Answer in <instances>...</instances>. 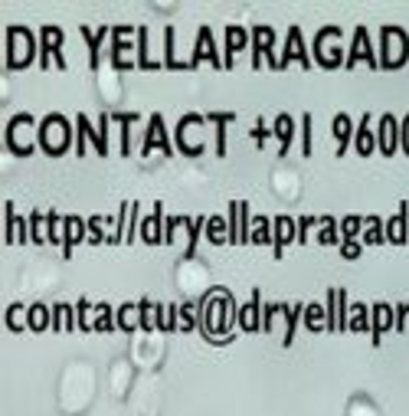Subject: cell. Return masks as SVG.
I'll use <instances>...</instances> for the list:
<instances>
[{
    "instance_id": "6da1fadb",
    "label": "cell",
    "mask_w": 409,
    "mask_h": 416,
    "mask_svg": "<svg viewBox=\"0 0 409 416\" xmlns=\"http://www.w3.org/2000/svg\"><path fill=\"white\" fill-rule=\"evenodd\" d=\"M252 66L259 69V60L265 56V62L272 69H282V56L275 53V30L272 27H252Z\"/></svg>"
},
{
    "instance_id": "7a4b0ae2",
    "label": "cell",
    "mask_w": 409,
    "mask_h": 416,
    "mask_svg": "<svg viewBox=\"0 0 409 416\" xmlns=\"http://www.w3.org/2000/svg\"><path fill=\"white\" fill-rule=\"evenodd\" d=\"M399 145H403V125H399L396 115L386 112L377 121V151L383 158H393V154H399Z\"/></svg>"
},
{
    "instance_id": "3957f363",
    "label": "cell",
    "mask_w": 409,
    "mask_h": 416,
    "mask_svg": "<svg viewBox=\"0 0 409 416\" xmlns=\"http://www.w3.org/2000/svg\"><path fill=\"white\" fill-rule=\"evenodd\" d=\"M360 60H367L370 69H380V56L373 53V46H370V33L367 27H354V36H351V49H347V69H354Z\"/></svg>"
},
{
    "instance_id": "277c9868",
    "label": "cell",
    "mask_w": 409,
    "mask_h": 416,
    "mask_svg": "<svg viewBox=\"0 0 409 416\" xmlns=\"http://www.w3.org/2000/svg\"><path fill=\"white\" fill-rule=\"evenodd\" d=\"M49 56L56 60L59 69H66V56H62V30L59 27H40V66L49 69Z\"/></svg>"
},
{
    "instance_id": "5b68a950",
    "label": "cell",
    "mask_w": 409,
    "mask_h": 416,
    "mask_svg": "<svg viewBox=\"0 0 409 416\" xmlns=\"http://www.w3.org/2000/svg\"><path fill=\"white\" fill-rule=\"evenodd\" d=\"M164 151V154H174V145H171V138H167V125H164V115L161 112H154L151 119H147V132H145V151L141 154H151V151Z\"/></svg>"
},
{
    "instance_id": "8992f818",
    "label": "cell",
    "mask_w": 409,
    "mask_h": 416,
    "mask_svg": "<svg viewBox=\"0 0 409 416\" xmlns=\"http://www.w3.org/2000/svg\"><path fill=\"white\" fill-rule=\"evenodd\" d=\"M132 33H138V30H132V27H112V66L115 69H121V73H132V69H138V62H132V60H125V53L132 49Z\"/></svg>"
},
{
    "instance_id": "52a82bcc",
    "label": "cell",
    "mask_w": 409,
    "mask_h": 416,
    "mask_svg": "<svg viewBox=\"0 0 409 416\" xmlns=\"http://www.w3.org/2000/svg\"><path fill=\"white\" fill-rule=\"evenodd\" d=\"M203 56L210 62H213V66H226V62L219 60V53H216V43H213V30H210V27H200V30H197V43H193V56L190 60H187V66H190V73L193 69H197V66H200V62H203Z\"/></svg>"
},
{
    "instance_id": "ba28073f",
    "label": "cell",
    "mask_w": 409,
    "mask_h": 416,
    "mask_svg": "<svg viewBox=\"0 0 409 416\" xmlns=\"http://www.w3.org/2000/svg\"><path fill=\"white\" fill-rule=\"evenodd\" d=\"M272 226H275V243H272V253L275 259L285 256V246L288 243H298V217H272Z\"/></svg>"
},
{
    "instance_id": "9c48e42d",
    "label": "cell",
    "mask_w": 409,
    "mask_h": 416,
    "mask_svg": "<svg viewBox=\"0 0 409 416\" xmlns=\"http://www.w3.org/2000/svg\"><path fill=\"white\" fill-rule=\"evenodd\" d=\"M370 312H373V328H370V338H373V344L383 341V334L393 328L396 331V305L390 308L386 302H373L370 305Z\"/></svg>"
},
{
    "instance_id": "30bf717a",
    "label": "cell",
    "mask_w": 409,
    "mask_h": 416,
    "mask_svg": "<svg viewBox=\"0 0 409 416\" xmlns=\"http://www.w3.org/2000/svg\"><path fill=\"white\" fill-rule=\"evenodd\" d=\"M82 239H88V220H82V217H66L62 220V256L69 259L73 256V246L82 243Z\"/></svg>"
},
{
    "instance_id": "8fae6325",
    "label": "cell",
    "mask_w": 409,
    "mask_h": 416,
    "mask_svg": "<svg viewBox=\"0 0 409 416\" xmlns=\"http://www.w3.org/2000/svg\"><path fill=\"white\" fill-rule=\"evenodd\" d=\"M292 60H298L305 69H311V53H308L305 40H301V30L298 27H288V43H285V53H282V69Z\"/></svg>"
},
{
    "instance_id": "7c38bea8",
    "label": "cell",
    "mask_w": 409,
    "mask_h": 416,
    "mask_svg": "<svg viewBox=\"0 0 409 416\" xmlns=\"http://www.w3.org/2000/svg\"><path fill=\"white\" fill-rule=\"evenodd\" d=\"M331 134H334V141H337V158H340V154H347L354 134H357V125L351 121L347 112H337V115H334V121H331Z\"/></svg>"
},
{
    "instance_id": "4fadbf2b",
    "label": "cell",
    "mask_w": 409,
    "mask_h": 416,
    "mask_svg": "<svg viewBox=\"0 0 409 416\" xmlns=\"http://www.w3.org/2000/svg\"><path fill=\"white\" fill-rule=\"evenodd\" d=\"M164 223H167V220H164V207H161V204H154V213L141 223L138 236L145 239L147 246H161V243H164Z\"/></svg>"
},
{
    "instance_id": "5bb4252c",
    "label": "cell",
    "mask_w": 409,
    "mask_h": 416,
    "mask_svg": "<svg viewBox=\"0 0 409 416\" xmlns=\"http://www.w3.org/2000/svg\"><path fill=\"white\" fill-rule=\"evenodd\" d=\"M262 295H259V289H252V298H249V305H243L239 308V315H236V325L243 328V331H259L262 328V321H259V312H262Z\"/></svg>"
},
{
    "instance_id": "9a60e30c",
    "label": "cell",
    "mask_w": 409,
    "mask_h": 416,
    "mask_svg": "<svg viewBox=\"0 0 409 416\" xmlns=\"http://www.w3.org/2000/svg\"><path fill=\"white\" fill-rule=\"evenodd\" d=\"M386 239H390L393 246H403V243H409V204H399L396 217H390V220H386Z\"/></svg>"
},
{
    "instance_id": "2e32d148",
    "label": "cell",
    "mask_w": 409,
    "mask_h": 416,
    "mask_svg": "<svg viewBox=\"0 0 409 416\" xmlns=\"http://www.w3.org/2000/svg\"><path fill=\"white\" fill-rule=\"evenodd\" d=\"M252 46V30H246V27H226V66H233L236 53H243V49H249Z\"/></svg>"
},
{
    "instance_id": "e0dca14e",
    "label": "cell",
    "mask_w": 409,
    "mask_h": 416,
    "mask_svg": "<svg viewBox=\"0 0 409 416\" xmlns=\"http://www.w3.org/2000/svg\"><path fill=\"white\" fill-rule=\"evenodd\" d=\"M354 151H357L360 158L377 154V132L370 128V115H364V121L357 125V134H354Z\"/></svg>"
},
{
    "instance_id": "ac0fdd59",
    "label": "cell",
    "mask_w": 409,
    "mask_h": 416,
    "mask_svg": "<svg viewBox=\"0 0 409 416\" xmlns=\"http://www.w3.org/2000/svg\"><path fill=\"white\" fill-rule=\"evenodd\" d=\"M295 128H298V125H295L292 115H285V112H282V115L275 119V125H272V134H275V138H278V145H282V148H278V154H282V158H285V154L292 151Z\"/></svg>"
},
{
    "instance_id": "d6986e66",
    "label": "cell",
    "mask_w": 409,
    "mask_h": 416,
    "mask_svg": "<svg viewBox=\"0 0 409 416\" xmlns=\"http://www.w3.org/2000/svg\"><path fill=\"white\" fill-rule=\"evenodd\" d=\"M79 33L86 36V43H88V66H92V69H99V49H102V40L112 33V27H105V23H102L95 33L88 30V27H79Z\"/></svg>"
},
{
    "instance_id": "ffe728a7",
    "label": "cell",
    "mask_w": 409,
    "mask_h": 416,
    "mask_svg": "<svg viewBox=\"0 0 409 416\" xmlns=\"http://www.w3.org/2000/svg\"><path fill=\"white\" fill-rule=\"evenodd\" d=\"M75 125H79V134H75V138H86V141H92V145H95V151H99L102 158H105V154H112V151H108V145H105V138L99 134V128L88 121V115H75Z\"/></svg>"
},
{
    "instance_id": "44dd1931",
    "label": "cell",
    "mask_w": 409,
    "mask_h": 416,
    "mask_svg": "<svg viewBox=\"0 0 409 416\" xmlns=\"http://www.w3.org/2000/svg\"><path fill=\"white\" fill-rule=\"evenodd\" d=\"M184 226H187V249H184V259H193L197 256V243H200V233L206 226V217H180Z\"/></svg>"
},
{
    "instance_id": "7402d4cb",
    "label": "cell",
    "mask_w": 409,
    "mask_h": 416,
    "mask_svg": "<svg viewBox=\"0 0 409 416\" xmlns=\"http://www.w3.org/2000/svg\"><path fill=\"white\" fill-rule=\"evenodd\" d=\"M27 328L29 331H46V328H53V308H46L43 302L29 305L27 308Z\"/></svg>"
},
{
    "instance_id": "603a6c76",
    "label": "cell",
    "mask_w": 409,
    "mask_h": 416,
    "mask_svg": "<svg viewBox=\"0 0 409 416\" xmlns=\"http://www.w3.org/2000/svg\"><path fill=\"white\" fill-rule=\"evenodd\" d=\"M79 318H75V308L66 305V302H56L53 305V331H75Z\"/></svg>"
},
{
    "instance_id": "cb8c5ba5",
    "label": "cell",
    "mask_w": 409,
    "mask_h": 416,
    "mask_svg": "<svg viewBox=\"0 0 409 416\" xmlns=\"http://www.w3.org/2000/svg\"><path fill=\"white\" fill-rule=\"evenodd\" d=\"M206 121H213V125H216V154H219V158H226V125L236 121V112H210Z\"/></svg>"
},
{
    "instance_id": "d4e9b609",
    "label": "cell",
    "mask_w": 409,
    "mask_h": 416,
    "mask_svg": "<svg viewBox=\"0 0 409 416\" xmlns=\"http://www.w3.org/2000/svg\"><path fill=\"white\" fill-rule=\"evenodd\" d=\"M383 243H390V239H386V220H380V217L373 213V217H367L364 246H383Z\"/></svg>"
},
{
    "instance_id": "484cf974",
    "label": "cell",
    "mask_w": 409,
    "mask_h": 416,
    "mask_svg": "<svg viewBox=\"0 0 409 416\" xmlns=\"http://www.w3.org/2000/svg\"><path fill=\"white\" fill-rule=\"evenodd\" d=\"M138 119H141L138 112H115V115H112V121L121 125V154H125V158L132 154V125Z\"/></svg>"
},
{
    "instance_id": "4316f807",
    "label": "cell",
    "mask_w": 409,
    "mask_h": 416,
    "mask_svg": "<svg viewBox=\"0 0 409 416\" xmlns=\"http://www.w3.org/2000/svg\"><path fill=\"white\" fill-rule=\"evenodd\" d=\"M134 49H138V69H147V73L164 69V62L151 60V53H147V30L145 27H138V43H134Z\"/></svg>"
},
{
    "instance_id": "83f0119b",
    "label": "cell",
    "mask_w": 409,
    "mask_h": 416,
    "mask_svg": "<svg viewBox=\"0 0 409 416\" xmlns=\"http://www.w3.org/2000/svg\"><path fill=\"white\" fill-rule=\"evenodd\" d=\"M164 69H180V73H190L187 62L177 60L174 53V27H164Z\"/></svg>"
},
{
    "instance_id": "f1b7e54d",
    "label": "cell",
    "mask_w": 409,
    "mask_h": 416,
    "mask_svg": "<svg viewBox=\"0 0 409 416\" xmlns=\"http://www.w3.org/2000/svg\"><path fill=\"white\" fill-rule=\"evenodd\" d=\"M305 328L311 331V334H318L321 328H327V308L324 305H318V302H311V305H305Z\"/></svg>"
},
{
    "instance_id": "f546056e",
    "label": "cell",
    "mask_w": 409,
    "mask_h": 416,
    "mask_svg": "<svg viewBox=\"0 0 409 416\" xmlns=\"http://www.w3.org/2000/svg\"><path fill=\"white\" fill-rule=\"evenodd\" d=\"M305 318V302H295L285 308V347H292L295 331H298V321Z\"/></svg>"
},
{
    "instance_id": "4dcf8cb0",
    "label": "cell",
    "mask_w": 409,
    "mask_h": 416,
    "mask_svg": "<svg viewBox=\"0 0 409 416\" xmlns=\"http://www.w3.org/2000/svg\"><path fill=\"white\" fill-rule=\"evenodd\" d=\"M206 236H210V243H230V220L226 217H206Z\"/></svg>"
},
{
    "instance_id": "1f68e13d",
    "label": "cell",
    "mask_w": 409,
    "mask_h": 416,
    "mask_svg": "<svg viewBox=\"0 0 409 416\" xmlns=\"http://www.w3.org/2000/svg\"><path fill=\"white\" fill-rule=\"evenodd\" d=\"M252 243H275V226H272V217H256L252 220Z\"/></svg>"
},
{
    "instance_id": "d6a6232c",
    "label": "cell",
    "mask_w": 409,
    "mask_h": 416,
    "mask_svg": "<svg viewBox=\"0 0 409 416\" xmlns=\"http://www.w3.org/2000/svg\"><path fill=\"white\" fill-rule=\"evenodd\" d=\"M95 312H99V318L92 321V331H115L118 328V318H115V312L118 308H112V305H95Z\"/></svg>"
},
{
    "instance_id": "836d02e7",
    "label": "cell",
    "mask_w": 409,
    "mask_h": 416,
    "mask_svg": "<svg viewBox=\"0 0 409 416\" xmlns=\"http://www.w3.org/2000/svg\"><path fill=\"white\" fill-rule=\"evenodd\" d=\"M373 328V312L367 305H351V331H370Z\"/></svg>"
},
{
    "instance_id": "e575fe53",
    "label": "cell",
    "mask_w": 409,
    "mask_h": 416,
    "mask_svg": "<svg viewBox=\"0 0 409 416\" xmlns=\"http://www.w3.org/2000/svg\"><path fill=\"white\" fill-rule=\"evenodd\" d=\"M321 233H318V239H321V246H337V243H340V226H337V220L334 217H327V213H324L321 217Z\"/></svg>"
},
{
    "instance_id": "d590c367",
    "label": "cell",
    "mask_w": 409,
    "mask_h": 416,
    "mask_svg": "<svg viewBox=\"0 0 409 416\" xmlns=\"http://www.w3.org/2000/svg\"><path fill=\"white\" fill-rule=\"evenodd\" d=\"M364 226H367V220L364 217H357V213L344 217V220H340V243H344V239H357L360 233H364Z\"/></svg>"
},
{
    "instance_id": "8d00e7d4",
    "label": "cell",
    "mask_w": 409,
    "mask_h": 416,
    "mask_svg": "<svg viewBox=\"0 0 409 416\" xmlns=\"http://www.w3.org/2000/svg\"><path fill=\"white\" fill-rule=\"evenodd\" d=\"M3 325L10 328V331H23L27 328V308L16 302V305H10L7 308V315H3Z\"/></svg>"
},
{
    "instance_id": "74e56055",
    "label": "cell",
    "mask_w": 409,
    "mask_h": 416,
    "mask_svg": "<svg viewBox=\"0 0 409 416\" xmlns=\"http://www.w3.org/2000/svg\"><path fill=\"white\" fill-rule=\"evenodd\" d=\"M351 328V305H347V289H337V331Z\"/></svg>"
},
{
    "instance_id": "f35d334b",
    "label": "cell",
    "mask_w": 409,
    "mask_h": 416,
    "mask_svg": "<svg viewBox=\"0 0 409 416\" xmlns=\"http://www.w3.org/2000/svg\"><path fill=\"white\" fill-rule=\"evenodd\" d=\"M27 220H29V239H33L36 246H43V243H46V230H43V226H46V217L40 213V210H33Z\"/></svg>"
},
{
    "instance_id": "ab89813d",
    "label": "cell",
    "mask_w": 409,
    "mask_h": 416,
    "mask_svg": "<svg viewBox=\"0 0 409 416\" xmlns=\"http://www.w3.org/2000/svg\"><path fill=\"white\" fill-rule=\"evenodd\" d=\"M62 220H66V217H59L56 210L46 213V239H49V243H59V239H62Z\"/></svg>"
},
{
    "instance_id": "60d3db41",
    "label": "cell",
    "mask_w": 409,
    "mask_h": 416,
    "mask_svg": "<svg viewBox=\"0 0 409 416\" xmlns=\"http://www.w3.org/2000/svg\"><path fill=\"white\" fill-rule=\"evenodd\" d=\"M16 223H20V220H16L14 204H7V207H3V239H7V243H16Z\"/></svg>"
},
{
    "instance_id": "b9f144b4",
    "label": "cell",
    "mask_w": 409,
    "mask_h": 416,
    "mask_svg": "<svg viewBox=\"0 0 409 416\" xmlns=\"http://www.w3.org/2000/svg\"><path fill=\"white\" fill-rule=\"evenodd\" d=\"M151 298H141L138 302V325H141V331H154V318H151Z\"/></svg>"
},
{
    "instance_id": "7bdbcfd3",
    "label": "cell",
    "mask_w": 409,
    "mask_h": 416,
    "mask_svg": "<svg viewBox=\"0 0 409 416\" xmlns=\"http://www.w3.org/2000/svg\"><path fill=\"white\" fill-rule=\"evenodd\" d=\"M288 305H282V302H265L262 305V331H272V321H275L278 312H285Z\"/></svg>"
},
{
    "instance_id": "ee69618b",
    "label": "cell",
    "mask_w": 409,
    "mask_h": 416,
    "mask_svg": "<svg viewBox=\"0 0 409 416\" xmlns=\"http://www.w3.org/2000/svg\"><path fill=\"white\" fill-rule=\"evenodd\" d=\"M301 154L311 158V112L301 115Z\"/></svg>"
},
{
    "instance_id": "f6af8a7d",
    "label": "cell",
    "mask_w": 409,
    "mask_h": 416,
    "mask_svg": "<svg viewBox=\"0 0 409 416\" xmlns=\"http://www.w3.org/2000/svg\"><path fill=\"white\" fill-rule=\"evenodd\" d=\"M102 239L108 243V236L102 233V217H88V243H95V246H99Z\"/></svg>"
},
{
    "instance_id": "bcb514c9",
    "label": "cell",
    "mask_w": 409,
    "mask_h": 416,
    "mask_svg": "<svg viewBox=\"0 0 409 416\" xmlns=\"http://www.w3.org/2000/svg\"><path fill=\"white\" fill-rule=\"evenodd\" d=\"M360 253H364V243L360 239H344L340 243V256L344 259H360Z\"/></svg>"
},
{
    "instance_id": "7dc6e473",
    "label": "cell",
    "mask_w": 409,
    "mask_h": 416,
    "mask_svg": "<svg viewBox=\"0 0 409 416\" xmlns=\"http://www.w3.org/2000/svg\"><path fill=\"white\" fill-rule=\"evenodd\" d=\"M193 305H180V328L184 331H190V328H200V318H193Z\"/></svg>"
},
{
    "instance_id": "c3c4849f",
    "label": "cell",
    "mask_w": 409,
    "mask_h": 416,
    "mask_svg": "<svg viewBox=\"0 0 409 416\" xmlns=\"http://www.w3.org/2000/svg\"><path fill=\"white\" fill-rule=\"evenodd\" d=\"M311 226H321V217H298V243H308Z\"/></svg>"
},
{
    "instance_id": "681fc988",
    "label": "cell",
    "mask_w": 409,
    "mask_h": 416,
    "mask_svg": "<svg viewBox=\"0 0 409 416\" xmlns=\"http://www.w3.org/2000/svg\"><path fill=\"white\" fill-rule=\"evenodd\" d=\"M132 308H138V305H128V302H125V305H121V308H118V312H115V318H118V328H121V331H128V334H132V331H134V325H132V321H128V312H132Z\"/></svg>"
},
{
    "instance_id": "f907efd6",
    "label": "cell",
    "mask_w": 409,
    "mask_h": 416,
    "mask_svg": "<svg viewBox=\"0 0 409 416\" xmlns=\"http://www.w3.org/2000/svg\"><path fill=\"white\" fill-rule=\"evenodd\" d=\"M141 204H132V220H128V243H134V236H138V230H141Z\"/></svg>"
},
{
    "instance_id": "816d5d0a",
    "label": "cell",
    "mask_w": 409,
    "mask_h": 416,
    "mask_svg": "<svg viewBox=\"0 0 409 416\" xmlns=\"http://www.w3.org/2000/svg\"><path fill=\"white\" fill-rule=\"evenodd\" d=\"M88 308H92V305H88V298H79V305H75V318H79V328H82V331H92V325H88Z\"/></svg>"
},
{
    "instance_id": "f5cc1de1",
    "label": "cell",
    "mask_w": 409,
    "mask_h": 416,
    "mask_svg": "<svg viewBox=\"0 0 409 416\" xmlns=\"http://www.w3.org/2000/svg\"><path fill=\"white\" fill-rule=\"evenodd\" d=\"M406 318H409V302L396 305V331H406Z\"/></svg>"
},
{
    "instance_id": "db71d44e",
    "label": "cell",
    "mask_w": 409,
    "mask_h": 416,
    "mask_svg": "<svg viewBox=\"0 0 409 416\" xmlns=\"http://www.w3.org/2000/svg\"><path fill=\"white\" fill-rule=\"evenodd\" d=\"M154 328L167 331V305H154Z\"/></svg>"
},
{
    "instance_id": "11a10c76",
    "label": "cell",
    "mask_w": 409,
    "mask_h": 416,
    "mask_svg": "<svg viewBox=\"0 0 409 416\" xmlns=\"http://www.w3.org/2000/svg\"><path fill=\"white\" fill-rule=\"evenodd\" d=\"M399 125H403V145H399V151L409 158V115H403V119H399Z\"/></svg>"
},
{
    "instance_id": "9f6ffc18",
    "label": "cell",
    "mask_w": 409,
    "mask_h": 416,
    "mask_svg": "<svg viewBox=\"0 0 409 416\" xmlns=\"http://www.w3.org/2000/svg\"><path fill=\"white\" fill-rule=\"evenodd\" d=\"M269 132H272V128H265L262 121H259V125H256V128H252V132H249V134H252V138H256V141H259V145H262L265 138H269Z\"/></svg>"
}]
</instances>
